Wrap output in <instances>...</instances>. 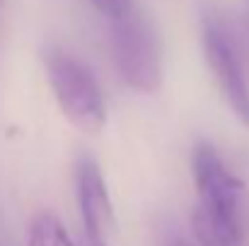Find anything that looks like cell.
<instances>
[{"mask_svg":"<svg viewBox=\"0 0 249 246\" xmlns=\"http://www.w3.org/2000/svg\"><path fill=\"white\" fill-rule=\"evenodd\" d=\"M46 73L63 116L87 135H99L107 126V104L92 70L71 53L53 49L46 53Z\"/></svg>","mask_w":249,"mask_h":246,"instance_id":"1","label":"cell"},{"mask_svg":"<svg viewBox=\"0 0 249 246\" xmlns=\"http://www.w3.org/2000/svg\"><path fill=\"white\" fill-rule=\"evenodd\" d=\"M111 53L119 78L131 89L153 94L162 87V56L153 24L141 12L111 19Z\"/></svg>","mask_w":249,"mask_h":246,"instance_id":"2","label":"cell"},{"mask_svg":"<svg viewBox=\"0 0 249 246\" xmlns=\"http://www.w3.org/2000/svg\"><path fill=\"white\" fill-rule=\"evenodd\" d=\"M191 176L198 193V205L242 230V200L245 183L235 176L218 150L208 140H198L191 152Z\"/></svg>","mask_w":249,"mask_h":246,"instance_id":"3","label":"cell"},{"mask_svg":"<svg viewBox=\"0 0 249 246\" xmlns=\"http://www.w3.org/2000/svg\"><path fill=\"white\" fill-rule=\"evenodd\" d=\"M203 53H206V63H208L213 78L218 82L225 101L230 104L232 114L249 128L247 75H245V68H242L240 53L235 51L232 39L213 19H206L203 22Z\"/></svg>","mask_w":249,"mask_h":246,"instance_id":"4","label":"cell"},{"mask_svg":"<svg viewBox=\"0 0 249 246\" xmlns=\"http://www.w3.org/2000/svg\"><path fill=\"white\" fill-rule=\"evenodd\" d=\"M75 200L87 239L109 242L116 232L114 203L99 164L89 155H80L75 162Z\"/></svg>","mask_w":249,"mask_h":246,"instance_id":"5","label":"cell"},{"mask_svg":"<svg viewBox=\"0 0 249 246\" xmlns=\"http://www.w3.org/2000/svg\"><path fill=\"white\" fill-rule=\"evenodd\" d=\"M191 234L198 246H240L242 244V230L232 227L230 222L220 220L211 210L196 203L191 210Z\"/></svg>","mask_w":249,"mask_h":246,"instance_id":"6","label":"cell"},{"mask_svg":"<svg viewBox=\"0 0 249 246\" xmlns=\"http://www.w3.org/2000/svg\"><path fill=\"white\" fill-rule=\"evenodd\" d=\"M27 246H75V242L71 239L68 230L56 215L41 213L29 225Z\"/></svg>","mask_w":249,"mask_h":246,"instance_id":"7","label":"cell"},{"mask_svg":"<svg viewBox=\"0 0 249 246\" xmlns=\"http://www.w3.org/2000/svg\"><path fill=\"white\" fill-rule=\"evenodd\" d=\"M89 2L94 5L97 12H102V15L109 17V19H121V17H126L128 12L136 10V7H133V0H89Z\"/></svg>","mask_w":249,"mask_h":246,"instance_id":"8","label":"cell"},{"mask_svg":"<svg viewBox=\"0 0 249 246\" xmlns=\"http://www.w3.org/2000/svg\"><path fill=\"white\" fill-rule=\"evenodd\" d=\"M85 246H109V242H92V239H87Z\"/></svg>","mask_w":249,"mask_h":246,"instance_id":"9","label":"cell"},{"mask_svg":"<svg viewBox=\"0 0 249 246\" xmlns=\"http://www.w3.org/2000/svg\"><path fill=\"white\" fill-rule=\"evenodd\" d=\"M172 246H198V244H189V242H181V239H177Z\"/></svg>","mask_w":249,"mask_h":246,"instance_id":"10","label":"cell"},{"mask_svg":"<svg viewBox=\"0 0 249 246\" xmlns=\"http://www.w3.org/2000/svg\"><path fill=\"white\" fill-rule=\"evenodd\" d=\"M247 10H249V0H247Z\"/></svg>","mask_w":249,"mask_h":246,"instance_id":"11","label":"cell"}]
</instances>
